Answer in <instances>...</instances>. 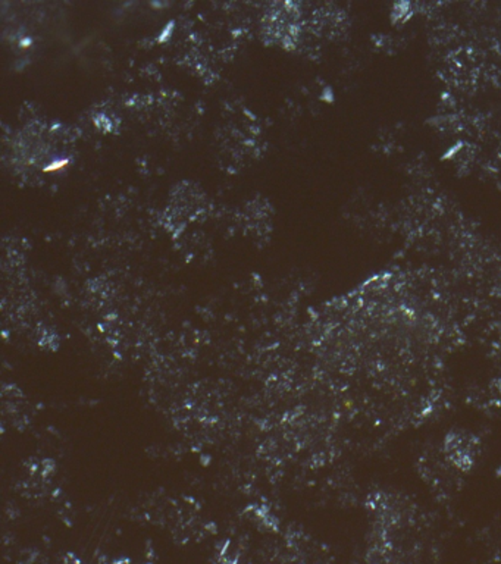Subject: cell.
I'll use <instances>...</instances> for the list:
<instances>
[{"label":"cell","mask_w":501,"mask_h":564,"mask_svg":"<svg viewBox=\"0 0 501 564\" xmlns=\"http://www.w3.org/2000/svg\"><path fill=\"white\" fill-rule=\"evenodd\" d=\"M70 165V159H58V160H53V162H51L48 165H46L44 168H43V172L44 173H53V172H58V171H62V169H65Z\"/></svg>","instance_id":"1"}]
</instances>
